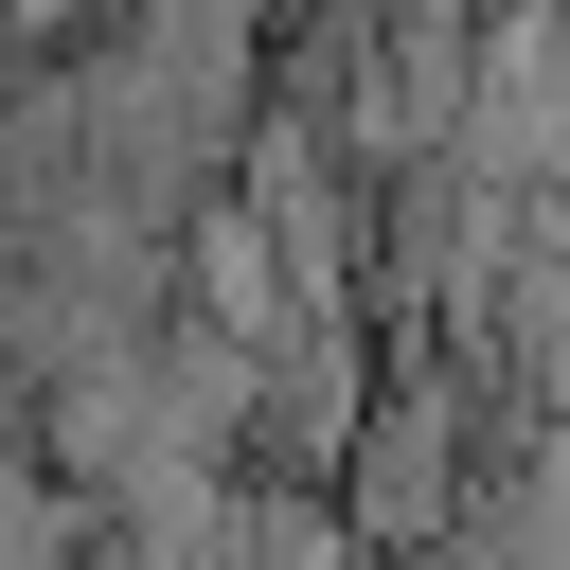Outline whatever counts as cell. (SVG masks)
Returning a JSON list of instances; mask_svg holds the SVG:
<instances>
[{
    "instance_id": "obj_1",
    "label": "cell",
    "mask_w": 570,
    "mask_h": 570,
    "mask_svg": "<svg viewBox=\"0 0 570 570\" xmlns=\"http://www.w3.org/2000/svg\"><path fill=\"white\" fill-rule=\"evenodd\" d=\"M463 428V392H374V428H356V534H428L445 517V445Z\"/></svg>"
}]
</instances>
